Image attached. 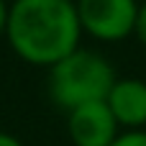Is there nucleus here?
<instances>
[{
  "instance_id": "obj_1",
  "label": "nucleus",
  "mask_w": 146,
  "mask_h": 146,
  "mask_svg": "<svg viewBox=\"0 0 146 146\" xmlns=\"http://www.w3.org/2000/svg\"><path fill=\"white\" fill-rule=\"evenodd\" d=\"M82 26L77 8L67 0H13L5 38L10 49L33 67H54L80 49Z\"/></svg>"
},
{
  "instance_id": "obj_2",
  "label": "nucleus",
  "mask_w": 146,
  "mask_h": 146,
  "mask_svg": "<svg viewBox=\"0 0 146 146\" xmlns=\"http://www.w3.org/2000/svg\"><path fill=\"white\" fill-rule=\"evenodd\" d=\"M118 80L113 64L95 49H74L62 62L49 67L46 90L51 103L69 113L87 103H100L108 98L113 82Z\"/></svg>"
},
{
  "instance_id": "obj_3",
  "label": "nucleus",
  "mask_w": 146,
  "mask_h": 146,
  "mask_svg": "<svg viewBox=\"0 0 146 146\" xmlns=\"http://www.w3.org/2000/svg\"><path fill=\"white\" fill-rule=\"evenodd\" d=\"M139 0H77L82 33L100 44H121L133 36Z\"/></svg>"
},
{
  "instance_id": "obj_4",
  "label": "nucleus",
  "mask_w": 146,
  "mask_h": 146,
  "mask_svg": "<svg viewBox=\"0 0 146 146\" xmlns=\"http://www.w3.org/2000/svg\"><path fill=\"white\" fill-rule=\"evenodd\" d=\"M64 115L72 146H113V141L121 136V126L105 100L80 105Z\"/></svg>"
},
{
  "instance_id": "obj_5",
  "label": "nucleus",
  "mask_w": 146,
  "mask_h": 146,
  "mask_svg": "<svg viewBox=\"0 0 146 146\" xmlns=\"http://www.w3.org/2000/svg\"><path fill=\"white\" fill-rule=\"evenodd\" d=\"M113 118L121 131L146 128V80L141 77H118L105 98Z\"/></svg>"
},
{
  "instance_id": "obj_6",
  "label": "nucleus",
  "mask_w": 146,
  "mask_h": 146,
  "mask_svg": "<svg viewBox=\"0 0 146 146\" xmlns=\"http://www.w3.org/2000/svg\"><path fill=\"white\" fill-rule=\"evenodd\" d=\"M113 146H146V128L141 131H121Z\"/></svg>"
},
{
  "instance_id": "obj_7",
  "label": "nucleus",
  "mask_w": 146,
  "mask_h": 146,
  "mask_svg": "<svg viewBox=\"0 0 146 146\" xmlns=\"http://www.w3.org/2000/svg\"><path fill=\"white\" fill-rule=\"evenodd\" d=\"M133 36L139 38V44L146 49V0L139 5V18H136V31H133Z\"/></svg>"
},
{
  "instance_id": "obj_8",
  "label": "nucleus",
  "mask_w": 146,
  "mask_h": 146,
  "mask_svg": "<svg viewBox=\"0 0 146 146\" xmlns=\"http://www.w3.org/2000/svg\"><path fill=\"white\" fill-rule=\"evenodd\" d=\"M8 10H10V3L0 0V38L5 36V26H8Z\"/></svg>"
},
{
  "instance_id": "obj_9",
  "label": "nucleus",
  "mask_w": 146,
  "mask_h": 146,
  "mask_svg": "<svg viewBox=\"0 0 146 146\" xmlns=\"http://www.w3.org/2000/svg\"><path fill=\"white\" fill-rule=\"evenodd\" d=\"M0 146H23V144H21V139H18V136L0 131Z\"/></svg>"
},
{
  "instance_id": "obj_10",
  "label": "nucleus",
  "mask_w": 146,
  "mask_h": 146,
  "mask_svg": "<svg viewBox=\"0 0 146 146\" xmlns=\"http://www.w3.org/2000/svg\"><path fill=\"white\" fill-rule=\"evenodd\" d=\"M67 3H72V5H77V0H67Z\"/></svg>"
}]
</instances>
